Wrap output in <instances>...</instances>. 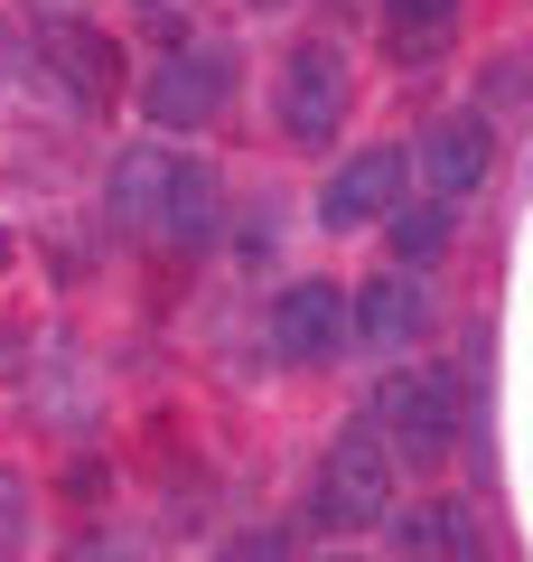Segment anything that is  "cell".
I'll use <instances>...</instances> for the list:
<instances>
[{
	"mask_svg": "<svg viewBox=\"0 0 533 562\" xmlns=\"http://www.w3.org/2000/svg\"><path fill=\"white\" fill-rule=\"evenodd\" d=\"M384 506H394V450H384L375 422H347L309 479V525L318 535H365V525H384Z\"/></svg>",
	"mask_w": 533,
	"mask_h": 562,
	"instance_id": "6da1fadb",
	"label": "cell"
},
{
	"mask_svg": "<svg viewBox=\"0 0 533 562\" xmlns=\"http://www.w3.org/2000/svg\"><path fill=\"white\" fill-rule=\"evenodd\" d=\"M375 431H384V450L412 460V469L450 460V441H458V366L384 375V384H375Z\"/></svg>",
	"mask_w": 533,
	"mask_h": 562,
	"instance_id": "7a4b0ae2",
	"label": "cell"
},
{
	"mask_svg": "<svg viewBox=\"0 0 533 562\" xmlns=\"http://www.w3.org/2000/svg\"><path fill=\"white\" fill-rule=\"evenodd\" d=\"M225 94H235V47H169V57H150L132 103L159 140V132H206L225 113Z\"/></svg>",
	"mask_w": 533,
	"mask_h": 562,
	"instance_id": "3957f363",
	"label": "cell"
},
{
	"mask_svg": "<svg viewBox=\"0 0 533 562\" xmlns=\"http://www.w3.org/2000/svg\"><path fill=\"white\" fill-rule=\"evenodd\" d=\"M272 122L299 140V150H328L347 132V57L328 38H299L272 76Z\"/></svg>",
	"mask_w": 533,
	"mask_h": 562,
	"instance_id": "277c9868",
	"label": "cell"
},
{
	"mask_svg": "<svg viewBox=\"0 0 533 562\" xmlns=\"http://www.w3.org/2000/svg\"><path fill=\"white\" fill-rule=\"evenodd\" d=\"M402 160H412V179L431 188L440 206H468L477 188L496 179V122L477 113V103H458V113H431V122H421V140L402 150Z\"/></svg>",
	"mask_w": 533,
	"mask_h": 562,
	"instance_id": "5b68a950",
	"label": "cell"
},
{
	"mask_svg": "<svg viewBox=\"0 0 533 562\" xmlns=\"http://www.w3.org/2000/svg\"><path fill=\"white\" fill-rule=\"evenodd\" d=\"M402 198H412V160H402L394 140H375V150H355V160L328 169V198H318V216H328L337 235H355V225H384Z\"/></svg>",
	"mask_w": 533,
	"mask_h": 562,
	"instance_id": "8992f818",
	"label": "cell"
},
{
	"mask_svg": "<svg viewBox=\"0 0 533 562\" xmlns=\"http://www.w3.org/2000/svg\"><path fill=\"white\" fill-rule=\"evenodd\" d=\"M272 347L291 366H328L337 347H347V291H337L328 272H309V281H291L272 301Z\"/></svg>",
	"mask_w": 533,
	"mask_h": 562,
	"instance_id": "52a82bcc",
	"label": "cell"
},
{
	"mask_svg": "<svg viewBox=\"0 0 533 562\" xmlns=\"http://www.w3.org/2000/svg\"><path fill=\"white\" fill-rule=\"evenodd\" d=\"M421 328H431V291H421V272H375L365 291H347V338L412 347Z\"/></svg>",
	"mask_w": 533,
	"mask_h": 562,
	"instance_id": "ba28073f",
	"label": "cell"
},
{
	"mask_svg": "<svg viewBox=\"0 0 533 562\" xmlns=\"http://www.w3.org/2000/svg\"><path fill=\"white\" fill-rule=\"evenodd\" d=\"M216 216H225V188H216V169L178 160V169H169V188H159V216H150V235H159V244H178V254H206V244H216Z\"/></svg>",
	"mask_w": 533,
	"mask_h": 562,
	"instance_id": "9c48e42d",
	"label": "cell"
},
{
	"mask_svg": "<svg viewBox=\"0 0 533 562\" xmlns=\"http://www.w3.org/2000/svg\"><path fill=\"white\" fill-rule=\"evenodd\" d=\"M47 76H57L66 94L84 103V113L122 94V57H113L103 38H94V29H47Z\"/></svg>",
	"mask_w": 533,
	"mask_h": 562,
	"instance_id": "30bf717a",
	"label": "cell"
},
{
	"mask_svg": "<svg viewBox=\"0 0 533 562\" xmlns=\"http://www.w3.org/2000/svg\"><path fill=\"white\" fill-rule=\"evenodd\" d=\"M169 150H159V140H132V150H122L113 160V216L132 225V235H150V216H159V188H169Z\"/></svg>",
	"mask_w": 533,
	"mask_h": 562,
	"instance_id": "8fae6325",
	"label": "cell"
},
{
	"mask_svg": "<svg viewBox=\"0 0 533 562\" xmlns=\"http://www.w3.org/2000/svg\"><path fill=\"white\" fill-rule=\"evenodd\" d=\"M450 225H458V206H394L384 216V244H394V272H421V262H440L450 254Z\"/></svg>",
	"mask_w": 533,
	"mask_h": 562,
	"instance_id": "7c38bea8",
	"label": "cell"
},
{
	"mask_svg": "<svg viewBox=\"0 0 533 562\" xmlns=\"http://www.w3.org/2000/svg\"><path fill=\"white\" fill-rule=\"evenodd\" d=\"M458 10H468V0H384L394 57H440V47L458 38Z\"/></svg>",
	"mask_w": 533,
	"mask_h": 562,
	"instance_id": "4fadbf2b",
	"label": "cell"
},
{
	"mask_svg": "<svg viewBox=\"0 0 533 562\" xmlns=\"http://www.w3.org/2000/svg\"><path fill=\"white\" fill-rule=\"evenodd\" d=\"M458 535H468L458 506H412V516H394V553H402V562H450Z\"/></svg>",
	"mask_w": 533,
	"mask_h": 562,
	"instance_id": "5bb4252c",
	"label": "cell"
},
{
	"mask_svg": "<svg viewBox=\"0 0 533 562\" xmlns=\"http://www.w3.org/2000/svg\"><path fill=\"white\" fill-rule=\"evenodd\" d=\"M29 535H38V487H29L20 469H0V562L29 553Z\"/></svg>",
	"mask_w": 533,
	"mask_h": 562,
	"instance_id": "9a60e30c",
	"label": "cell"
},
{
	"mask_svg": "<svg viewBox=\"0 0 533 562\" xmlns=\"http://www.w3.org/2000/svg\"><path fill=\"white\" fill-rule=\"evenodd\" d=\"M76 562H122V543H113V535H84V553H76Z\"/></svg>",
	"mask_w": 533,
	"mask_h": 562,
	"instance_id": "2e32d148",
	"label": "cell"
},
{
	"mask_svg": "<svg viewBox=\"0 0 533 562\" xmlns=\"http://www.w3.org/2000/svg\"><path fill=\"white\" fill-rule=\"evenodd\" d=\"M38 10H57V20H66V10H84V0H38Z\"/></svg>",
	"mask_w": 533,
	"mask_h": 562,
	"instance_id": "e0dca14e",
	"label": "cell"
},
{
	"mask_svg": "<svg viewBox=\"0 0 533 562\" xmlns=\"http://www.w3.org/2000/svg\"><path fill=\"white\" fill-rule=\"evenodd\" d=\"M0 272H10V225H0Z\"/></svg>",
	"mask_w": 533,
	"mask_h": 562,
	"instance_id": "ac0fdd59",
	"label": "cell"
},
{
	"mask_svg": "<svg viewBox=\"0 0 533 562\" xmlns=\"http://www.w3.org/2000/svg\"><path fill=\"white\" fill-rule=\"evenodd\" d=\"M328 562H355V553H328Z\"/></svg>",
	"mask_w": 533,
	"mask_h": 562,
	"instance_id": "d6986e66",
	"label": "cell"
},
{
	"mask_svg": "<svg viewBox=\"0 0 533 562\" xmlns=\"http://www.w3.org/2000/svg\"><path fill=\"white\" fill-rule=\"evenodd\" d=\"M262 10H281V0H262Z\"/></svg>",
	"mask_w": 533,
	"mask_h": 562,
	"instance_id": "ffe728a7",
	"label": "cell"
},
{
	"mask_svg": "<svg viewBox=\"0 0 533 562\" xmlns=\"http://www.w3.org/2000/svg\"><path fill=\"white\" fill-rule=\"evenodd\" d=\"M140 10H159V0H140Z\"/></svg>",
	"mask_w": 533,
	"mask_h": 562,
	"instance_id": "44dd1931",
	"label": "cell"
}]
</instances>
